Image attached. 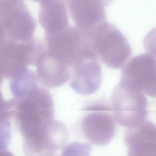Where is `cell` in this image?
Instances as JSON below:
<instances>
[{
	"label": "cell",
	"instance_id": "1",
	"mask_svg": "<svg viewBox=\"0 0 156 156\" xmlns=\"http://www.w3.org/2000/svg\"><path fill=\"white\" fill-rule=\"evenodd\" d=\"M39 83L29 84L13 96L16 126L23 140L42 136L55 120L52 96Z\"/></svg>",
	"mask_w": 156,
	"mask_h": 156
},
{
	"label": "cell",
	"instance_id": "2",
	"mask_svg": "<svg viewBox=\"0 0 156 156\" xmlns=\"http://www.w3.org/2000/svg\"><path fill=\"white\" fill-rule=\"evenodd\" d=\"M90 38L99 59L112 69L123 67L132 55L127 39L119 29L108 22L98 27Z\"/></svg>",
	"mask_w": 156,
	"mask_h": 156
},
{
	"label": "cell",
	"instance_id": "3",
	"mask_svg": "<svg viewBox=\"0 0 156 156\" xmlns=\"http://www.w3.org/2000/svg\"><path fill=\"white\" fill-rule=\"evenodd\" d=\"M110 100L114 119L121 126L130 128L146 120L147 99L141 91L119 83L113 90Z\"/></svg>",
	"mask_w": 156,
	"mask_h": 156
},
{
	"label": "cell",
	"instance_id": "4",
	"mask_svg": "<svg viewBox=\"0 0 156 156\" xmlns=\"http://www.w3.org/2000/svg\"><path fill=\"white\" fill-rule=\"evenodd\" d=\"M70 85L77 94L89 95L96 93L102 84L99 59L92 46L81 50L71 66Z\"/></svg>",
	"mask_w": 156,
	"mask_h": 156
},
{
	"label": "cell",
	"instance_id": "5",
	"mask_svg": "<svg viewBox=\"0 0 156 156\" xmlns=\"http://www.w3.org/2000/svg\"><path fill=\"white\" fill-rule=\"evenodd\" d=\"M0 24L14 41L27 42L34 39L36 21L23 2L0 1Z\"/></svg>",
	"mask_w": 156,
	"mask_h": 156
},
{
	"label": "cell",
	"instance_id": "6",
	"mask_svg": "<svg viewBox=\"0 0 156 156\" xmlns=\"http://www.w3.org/2000/svg\"><path fill=\"white\" fill-rule=\"evenodd\" d=\"M85 115L81 123V130L92 144L104 146L115 135L116 124L111 108L106 104L96 103L85 108Z\"/></svg>",
	"mask_w": 156,
	"mask_h": 156
},
{
	"label": "cell",
	"instance_id": "7",
	"mask_svg": "<svg viewBox=\"0 0 156 156\" xmlns=\"http://www.w3.org/2000/svg\"><path fill=\"white\" fill-rule=\"evenodd\" d=\"M120 83L139 90L149 96L156 97L155 57L149 54L133 57L123 66Z\"/></svg>",
	"mask_w": 156,
	"mask_h": 156
},
{
	"label": "cell",
	"instance_id": "8",
	"mask_svg": "<svg viewBox=\"0 0 156 156\" xmlns=\"http://www.w3.org/2000/svg\"><path fill=\"white\" fill-rule=\"evenodd\" d=\"M43 41L46 49L70 67L81 50L91 44L87 35L71 24L59 32L45 34Z\"/></svg>",
	"mask_w": 156,
	"mask_h": 156
},
{
	"label": "cell",
	"instance_id": "9",
	"mask_svg": "<svg viewBox=\"0 0 156 156\" xmlns=\"http://www.w3.org/2000/svg\"><path fill=\"white\" fill-rule=\"evenodd\" d=\"M38 82L47 88L62 86L70 79L71 67L45 48L44 42L34 62Z\"/></svg>",
	"mask_w": 156,
	"mask_h": 156
},
{
	"label": "cell",
	"instance_id": "10",
	"mask_svg": "<svg viewBox=\"0 0 156 156\" xmlns=\"http://www.w3.org/2000/svg\"><path fill=\"white\" fill-rule=\"evenodd\" d=\"M104 2L96 0L67 1L76 27L83 33L90 36L98 27L107 22Z\"/></svg>",
	"mask_w": 156,
	"mask_h": 156
},
{
	"label": "cell",
	"instance_id": "11",
	"mask_svg": "<svg viewBox=\"0 0 156 156\" xmlns=\"http://www.w3.org/2000/svg\"><path fill=\"white\" fill-rule=\"evenodd\" d=\"M124 140L129 150L128 156H156V126L151 122L145 120L128 128Z\"/></svg>",
	"mask_w": 156,
	"mask_h": 156
},
{
	"label": "cell",
	"instance_id": "12",
	"mask_svg": "<svg viewBox=\"0 0 156 156\" xmlns=\"http://www.w3.org/2000/svg\"><path fill=\"white\" fill-rule=\"evenodd\" d=\"M40 22L45 34L59 32L70 24L67 4L63 1H40Z\"/></svg>",
	"mask_w": 156,
	"mask_h": 156
},
{
	"label": "cell",
	"instance_id": "13",
	"mask_svg": "<svg viewBox=\"0 0 156 156\" xmlns=\"http://www.w3.org/2000/svg\"><path fill=\"white\" fill-rule=\"evenodd\" d=\"M92 151L89 144L74 141L64 147L60 156H90Z\"/></svg>",
	"mask_w": 156,
	"mask_h": 156
},
{
	"label": "cell",
	"instance_id": "14",
	"mask_svg": "<svg viewBox=\"0 0 156 156\" xmlns=\"http://www.w3.org/2000/svg\"><path fill=\"white\" fill-rule=\"evenodd\" d=\"M15 104L14 98L5 100L0 89V123L9 122L11 118L14 115Z\"/></svg>",
	"mask_w": 156,
	"mask_h": 156
},
{
	"label": "cell",
	"instance_id": "15",
	"mask_svg": "<svg viewBox=\"0 0 156 156\" xmlns=\"http://www.w3.org/2000/svg\"><path fill=\"white\" fill-rule=\"evenodd\" d=\"M11 139L9 122L0 123V151L7 150Z\"/></svg>",
	"mask_w": 156,
	"mask_h": 156
},
{
	"label": "cell",
	"instance_id": "16",
	"mask_svg": "<svg viewBox=\"0 0 156 156\" xmlns=\"http://www.w3.org/2000/svg\"><path fill=\"white\" fill-rule=\"evenodd\" d=\"M0 156H14L12 153L8 150L0 151Z\"/></svg>",
	"mask_w": 156,
	"mask_h": 156
}]
</instances>
